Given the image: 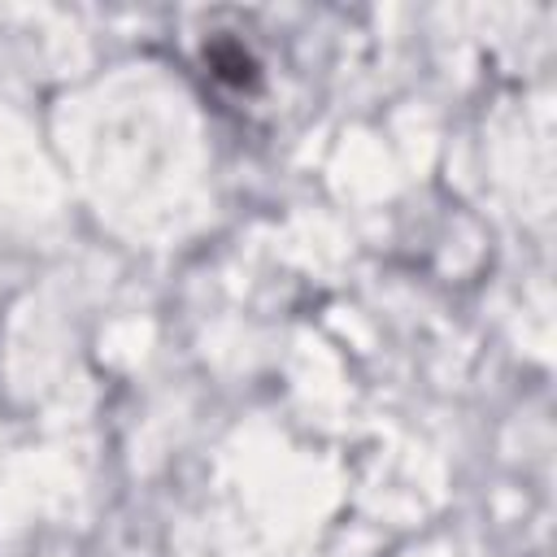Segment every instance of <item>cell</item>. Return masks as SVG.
I'll list each match as a JSON object with an SVG mask.
<instances>
[{
	"mask_svg": "<svg viewBox=\"0 0 557 557\" xmlns=\"http://www.w3.org/2000/svg\"><path fill=\"white\" fill-rule=\"evenodd\" d=\"M205 65H209V74H213L218 83H226V87H235V91H252V87L261 83L257 57H252L248 44L235 39V35H213V39H205Z\"/></svg>",
	"mask_w": 557,
	"mask_h": 557,
	"instance_id": "6da1fadb",
	"label": "cell"
}]
</instances>
